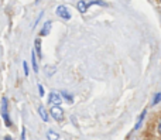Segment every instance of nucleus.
Masks as SVG:
<instances>
[{"label": "nucleus", "mask_w": 161, "mask_h": 140, "mask_svg": "<svg viewBox=\"0 0 161 140\" xmlns=\"http://www.w3.org/2000/svg\"><path fill=\"white\" fill-rule=\"evenodd\" d=\"M2 118L4 119L6 126H11L10 118H8V109H7V98H2Z\"/></svg>", "instance_id": "obj_1"}, {"label": "nucleus", "mask_w": 161, "mask_h": 140, "mask_svg": "<svg viewBox=\"0 0 161 140\" xmlns=\"http://www.w3.org/2000/svg\"><path fill=\"white\" fill-rule=\"evenodd\" d=\"M50 113L55 120H62V119H64V110H62V108H59V106H53L50 109Z\"/></svg>", "instance_id": "obj_2"}, {"label": "nucleus", "mask_w": 161, "mask_h": 140, "mask_svg": "<svg viewBox=\"0 0 161 140\" xmlns=\"http://www.w3.org/2000/svg\"><path fill=\"white\" fill-rule=\"evenodd\" d=\"M48 102H50V105H53V106H59L62 102V98L59 96V93L51 92L50 96H48Z\"/></svg>", "instance_id": "obj_3"}, {"label": "nucleus", "mask_w": 161, "mask_h": 140, "mask_svg": "<svg viewBox=\"0 0 161 140\" xmlns=\"http://www.w3.org/2000/svg\"><path fill=\"white\" fill-rule=\"evenodd\" d=\"M57 14H58L59 17H62L64 20L71 19V13L68 11V8L65 7V6H58V7H57Z\"/></svg>", "instance_id": "obj_4"}, {"label": "nucleus", "mask_w": 161, "mask_h": 140, "mask_svg": "<svg viewBox=\"0 0 161 140\" xmlns=\"http://www.w3.org/2000/svg\"><path fill=\"white\" fill-rule=\"evenodd\" d=\"M89 7H91V6H89V3L88 2H83V0H79L78 4H76V8H78L79 13H86V10H88Z\"/></svg>", "instance_id": "obj_5"}, {"label": "nucleus", "mask_w": 161, "mask_h": 140, "mask_svg": "<svg viewBox=\"0 0 161 140\" xmlns=\"http://www.w3.org/2000/svg\"><path fill=\"white\" fill-rule=\"evenodd\" d=\"M146 115H147V109H144L142 113H140L139 119H137V123H136V126H134V130H139L140 129V126H142V123H143V120H144Z\"/></svg>", "instance_id": "obj_6"}, {"label": "nucleus", "mask_w": 161, "mask_h": 140, "mask_svg": "<svg viewBox=\"0 0 161 140\" xmlns=\"http://www.w3.org/2000/svg\"><path fill=\"white\" fill-rule=\"evenodd\" d=\"M51 25H53V23L51 21H45V24L42 25V30H41V36H48L50 34V30H51Z\"/></svg>", "instance_id": "obj_7"}, {"label": "nucleus", "mask_w": 161, "mask_h": 140, "mask_svg": "<svg viewBox=\"0 0 161 140\" xmlns=\"http://www.w3.org/2000/svg\"><path fill=\"white\" fill-rule=\"evenodd\" d=\"M36 54H37V53L33 50V53H31V65H33V68H34V72H38V64H37Z\"/></svg>", "instance_id": "obj_8"}, {"label": "nucleus", "mask_w": 161, "mask_h": 140, "mask_svg": "<svg viewBox=\"0 0 161 140\" xmlns=\"http://www.w3.org/2000/svg\"><path fill=\"white\" fill-rule=\"evenodd\" d=\"M36 53L38 55V58H42V51H41V38L36 40Z\"/></svg>", "instance_id": "obj_9"}, {"label": "nucleus", "mask_w": 161, "mask_h": 140, "mask_svg": "<svg viewBox=\"0 0 161 140\" xmlns=\"http://www.w3.org/2000/svg\"><path fill=\"white\" fill-rule=\"evenodd\" d=\"M38 113H40V116H41V119H42L44 122H48V120H50V119H48V113H47V110H45L42 106H40V108H38Z\"/></svg>", "instance_id": "obj_10"}, {"label": "nucleus", "mask_w": 161, "mask_h": 140, "mask_svg": "<svg viewBox=\"0 0 161 140\" xmlns=\"http://www.w3.org/2000/svg\"><path fill=\"white\" fill-rule=\"evenodd\" d=\"M47 139L48 140H58L59 135L57 132H54V130H48V132H47Z\"/></svg>", "instance_id": "obj_11"}, {"label": "nucleus", "mask_w": 161, "mask_h": 140, "mask_svg": "<svg viewBox=\"0 0 161 140\" xmlns=\"http://www.w3.org/2000/svg\"><path fill=\"white\" fill-rule=\"evenodd\" d=\"M89 3V6H92V4H99V6H109V3L108 2H103V0H93V2H88Z\"/></svg>", "instance_id": "obj_12"}, {"label": "nucleus", "mask_w": 161, "mask_h": 140, "mask_svg": "<svg viewBox=\"0 0 161 140\" xmlns=\"http://www.w3.org/2000/svg\"><path fill=\"white\" fill-rule=\"evenodd\" d=\"M161 101V93H156L154 95V101H153V105H157L158 102Z\"/></svg>", "instance_id": "obj_13"}, {"label": "nucleus", "mask_w": 161, "mask_h": 140, "mask_svg": "<svg viewBox=\"0 0 161 140\" xmlns=\"http://www.w3.org/2000/svg\"><path fill=\"white\" fill-rule=\"evenodd\" d=\"M62 95H64V99H65V101H67V102H69V104H72V101H74V99H72V96H71V95H68V93H62Z\"/></svg>", "instance_id": "obj_14"}, {"label": "nucleus", "mask_w": 161, "mask_h": 140, "mask_svg": "<svg viewBox=\"0 0 161 140\" xmlns=\"http://www.w3.org/2000/svg\"><path fill=\"white\" fill-rule=\"evenodd\" d=\"M23 68H24V75L27 76L28 75V67H27V62L23 61Z\"/></svg>", "instance_id": "obj_15"}, {"label": "nucleus", "mask_w": 161, "mask_h": 140, "mask_svg": "<svg viewBox=\"0 0 161 140\" xmlns=\"http://www.w3.org/2000/svg\"><path fill=\"white\" fill-rule=\"evenodd\" d=\"M38 91H40V95H41V96H44V89H42V87H41V85H40V87H38Z\"/></svg>", "instance_id": "obj_16"}, {"label": "nucleus", "mask_w": 161, "mask_h": 140, "mask_svg": "<svg viewBox=\"0 0 161 140\" xmlns=\"http://www.w3.org/2000/svg\"><path fill=\"white\" fill-rule=\"evenodd\" d=\"M21 140H25V129L23 127V133H21Z\"/></svg>", "instance_id": "obj_17"}, {"label": "nucleus", "mask_w": 161, "mask_h": 140, "mask_svg": "<svg viewBox=\"0 0 161 140\" xmlns=\"http://www.w3.org/2000/svg\"><path fill=\"white\" fill-rule=\"evenodd\" d=\"M4 140H13V139H11L10 136H6V137H4Z\"/></svg>", "instance_id": "obj_18"}, {"label": "nucleus", "mask_w": 161, "mask_h": 140, "mask_svg": "<svg viewBox=\"0 0 161 140\" xmlns=\"http://www.w3.org/2000/svg\"><path fill=\"white\" fill-rule=\"evenodd\" d=\"M158 130H160V133H161V120H160V125H158Z\"/></svg>", "instance_id": "obj_19"}, {"label": "nucleus", "mask_w": 161, "mask_h": 140, "mask_svg": "<svg viewBox=\"0 0 161 140\" xmlns=\"http://www.w3.org/2000/svg\"><path fill=\"white\" fill-rule=\"evenodd\" d=\"M37 2H38V0H37Z\"/></svg>", "instance_id": "obj_20"}]
</instances>
